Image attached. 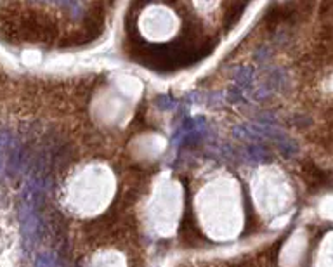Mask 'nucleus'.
<instances>
[{"label": "nucleus", "mask_w": 333, "mask_h": 267, "mask_svg": "<svg viewBox=\"0 0 333 267\" xmlns=\"http://www.w3.org/2000/svg\"><path fill=\"white\" fill-rule=\"evenodd\" d=\"M193 226L203 238L227 243L236 239L250 219V201L236 177L214 172L203 179L191 198Z\"/></svg>", "instance_id": "nucleus-1"}, {"label": "nucleus", "mask_w": 333, "mask_h": 267, "mask_svg": "<svg viewBox=\"0 0 333 267\" xmlns=\"http://www.w3.org/2000/svg\"><path fill=\"white\" fill-rule=\"evenodd\" d=\"M184 11L186 5L177 4L135 5L132 14L134 42L148 56L187 57V49L196 40L189 36L193 23L187 21ZM194 47L200 45L194 44Z\"/></svg>", "instance_id": "nucleus-2"}, {"label": "nucleus", "mask_w": 333, "mask_h": 267, "mask_svg": "<svg viewBox=\"0 0 333 267\" xmlns=\"http://www.w3.org/2000/svg\"><path fill=\"white\" fill-rule=\"evenodd\" d=\"M144 208V226L156 238H170L184 215L183 186L177 180L163 176Z\"/></svg>", "instance_id": "nucleus-3"}, {"label": "nucleus", "mask_w": 333, "mask_h": 267, "mask_svg": "<svg viewBox=\"0 0 333 267\" xmlns=\"http://www.w3.org/2000/svg\"><path fill=\"white\" fill-rule=\"evenodd\" d=\"M118 195V177L113 167L94 161L76 179V207L83 215H101Z\"/></svg>", "instance_id": "nucleus-4"}]
</instances>
